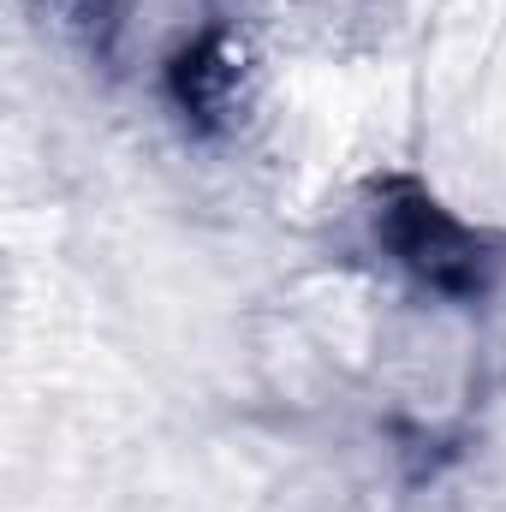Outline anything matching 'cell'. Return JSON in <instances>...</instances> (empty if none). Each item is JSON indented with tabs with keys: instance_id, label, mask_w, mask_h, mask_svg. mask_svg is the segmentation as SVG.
I'll use <instances>...</instances> for the list:
<instances>
[{
	"instance_id": "1",
	"label": "cell",
	"mask_w": 506,
	"mask_h": 512,
	"mask_svg": "<svg viewBox=\"0 0 506 512\" xmlns=\"http://www.w3.org/2000/svg\"><path fill=\"white\" fill-rule=\"evenodd\" d=\"M376 233L441 298H483L495 280L489 239L477 227H465L453 209H441L417 179H381L376 185Z\"/></svg>"
},
{
	"instance_id": "2",
	"label": "cell",
	"mask_w": 506,
	"mask_h": 512,
	"mask_svg": "<svg viewBox=\"0 0 506 512\" xmlns=\"http://www.w3.org/2000/svg\"><path fill=\"white\" fill-rule=\"evenodd\" d=\"M227 90H233V48H227L221 30H209L203 42H191V48L179 54V66H173V96H179L185 114L215 120V114L227 108Z\"/></svg>"
}]
</instances>
